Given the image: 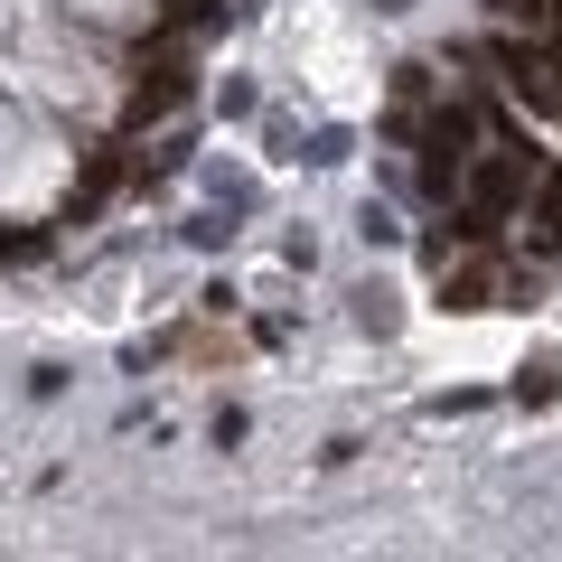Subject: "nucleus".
<instances>
[{"mask_svg":"<svg viewBox=\"0 0 562 562\" xmlns=\"http://www.w3.org/2000/svg\"><path fill=\"white\" fill-rule=\"evenodd\" d=\"M57 254V225H10L0 235V262H47Z\"/></svg>","mask_w":562,"mask_h":562,"instance_id":"7","label":"nucleus"},{"mask_svg":"<svg viewBox=\"0 0 562 562\" xmlns=\"http://www.w3.org/2000/svg\"><path fill=\"white\" fill-rule=\"evenodd\" d=\"M487 20L516 29V38H543V47H553V0H487Z\"/></svg>","mask_w":562,"mask_h":562,"instance_id":"6","label":"nucleus"},{"mask_svg":"<svg viewBox=\"0 0 562 562\" xmlns=\"http://www.w3.org/2000/svg\"><path fill=\"white\" fill-rule=\"evenodd\" d=\"M113 188H122V150H94V169H85V188H76V206H66V225H94Z\"/></svg>","mask_w":562,"mask_h":562,"instance_id":"4","label":"nucleus"},{"mask_svg":"<svg viewBox=\"0 0 562 562\" xmlns=\"http://www.w3.org/2000/svg\"><path fill=\"white\" fill-rule=\"evenodd\" d=\"M535 254L562 262V188H543V216H535Z\"/></svg>","mask_w":562,"mask_h":562,"instance_id":"8","label":"nucleus"},{"mask_svg":"<svg viewBox=\"0 0 562 562\" xmlns=\"http://www.w3.org/2000/svg\"><path fill=\"white\" fill-rule=\"evenodd\" d=\"M553 188H562V169H553Z\"/></svg>","mask_w":562,"mask_h":562,"instance_id":"9","label":"nucleus"},{"mask_svg":"<svg viewBox=\"0 0 562 562\" xmlns=\"http://www.w3.org/2000/svg\"><path fill=\"white\" fill-rule=\"evenodd\" d=\"M179 103H188V57H179V47L140 57V76H132V122H160V113H179Z\"/></svg>","mask_w":562,"mask_h":562,"instance_id":"2","label":"nucleus"},{"mask_svg":"<svg viewBox=\"0 0 562 562\" xmlns=\"http://www.w3.org/2000/svg\"><path fill=\"white\" fill-rule=\"evenodd\" d=\"M516 403H562V347H535V357H525V375H516Z\"/></svg>","mask_w":562,"mask_h":562,"instance_id":"5","label":"nucleus"},{"mask_svg":"<svg viewBox=\"0 0 562 562\" xmlns=\"http://www.w3.org/2000/svg\"><path fill=\"white\" fill-rule=\"evenodd\" d=\"M525 179H535V150H525V140H506V150H469L460 198L487 206V216H516V206H525Z\"/></svg>","mask_w":562,"mask_h":562,"instance_id":"1","label":"nucleus"},{"mask_svg":"<svg viewBox=\"0 0 562 562\" xmlns=\"http://www.w3.org/2000/svg\"><path fill=\"white\" fill-rule=\"evenodd\" d=\"M441 310H497V254L441 262Z\"/></svg>","mask_w":562,"mask_h":562,"instance_id":"3","label":"nucleus"}]
</instances>
